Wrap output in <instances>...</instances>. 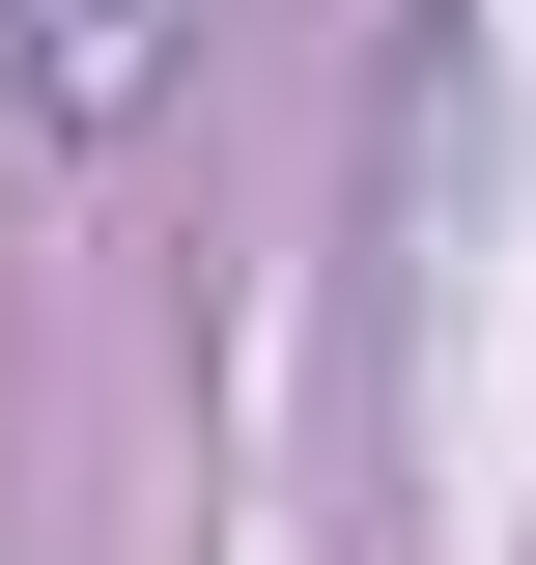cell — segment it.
Segmentation results:
<instances>
[{
	"label": "cell",
	"mask_w": 536,
	"mask_h": 565,
	"mask_svg": "<svg viewBox=\"0 0 536 565\" xmlns=\"http://www.w3.org/2000/svg\"><path fill=\"white\" fill-rule=\"evenodd\" d=\"M170 29H199V0H0V114L85 170V141H141V114H170Z\"/></svg>",
	"instance_id": "obj_1"
}]
</instances>
